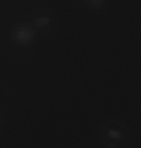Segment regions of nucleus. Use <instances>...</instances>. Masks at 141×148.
<instances>
[{"label":"nucleus","instance_id":"f03ea898","mask_svg":"<svg viewBox=\"0 0 141 148\" xmlns=\"http://www.w3.org/2000/svg\"><path fill=\"white\" fill-rule=\"evenodd\" d=\"M14 40L19 44H28L30 43L35 37L34 30L29 26L21 25L18 26L14 31Z\"/></svg>","mask_w":141,"mask_h":148},{"label":"nucleus","instance_id":"f257e3e1","mask_svg":"<svg viewBox=\"0 0 141 148\" xmlns=\"http://www.w3.org/2000/svg\"><path fill=\"white\" fill-rule=\"evenodd\" d=\"M95 143L104 148H126L133 138V129L126 121L108 118L99 123L95 131Z\"/></svg>","mask_w":141,"mask_h":148},{"label":"nucleus","instance_id":"7ed1b4c3","mask_svg":"<svg viewBox=\"0 0 141 148\" xmlns=\"http://www.w3.org/2000/svg\"><path fill=\"white\" fill-rule=\"evenodd\" d=\"M89 5L94 10H100L105 4V0H87Z\"/></svg>","mask_w":141,"mask_h":148},{"label":"nucleus","instance_id":"20e7f679","mask_svg":"<svg viewBox=\"0 0 141 148\" xmlns=\"http://www.w3.org/2000/svg\"><path fill=\"white\" fill-rule=\"evenodd\" d=\"M37 26H39V27H43V26H46L48 25L50 23V18L48 16H42V17H40L39 19H37L36 21H35Z\"/></svg>","mask_w":141,"mask_h":148}]
</instances>
